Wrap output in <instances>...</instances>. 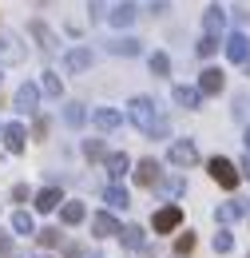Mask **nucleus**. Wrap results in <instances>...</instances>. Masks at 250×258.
Returning a JSON list of instances; mask_svg holds the SVG:
<instances>
[{
    "mask_svg": "<svg viewBox=\"0 0 250 258\" xmlns=\"http://www.w3.org/2000/svg\"><path fill=\"white\" fill-rule=\"evenodd\" d=\"M127 119L143 131L147 139H167V135H171L167 115H159L155 99H147V96H131V99H127Z\"/></svg>",
    "mask_w": 250,
    "mask_h": 258,
    "instance_id": "f257e3e1",
    "label": "nucleus"
},
{
    "mask_svg": "<svg viewBox=\"0 0 250 258\" xmlns=\"http://www.w3.org/2000/svg\"><path fill=\"white\" fill-rule=\"evenodd\" d=\"M207 171H211V179L219 183L222 191H234V187H238V179H242V175H238V167H234L230 159H222V155H215V159L207 163Z\"/></svg>",
    "mask_w": 250,
    "mask_h": 258,
    "instance_id": "f03ea898",
    "label": "nucleus"
},
{
    "mask_svg": "<svg viewBox=\"0 0 250 258\" xmlns=\"http://www.w3.org/2000/svg\"><path fill=\"white\" fill-rule=\"evenodd\" d=\"M24 56H28L24 40L8 28H0V64H24Z\"/></svg>",
    "mask_w": 250,
    "mask_h": 258,
    "instance_id": "7ed1b4c3",
    "label": "nucleus"
},
{
    "mask_svg": "<svg viewBox=\"0 0 250 258\" xmlns=\"http://www.w3.org/2000/svg\"><path fill=\"white\" fill-rule=\"evenodd\" d=\"M12 107L20 115H36L40 111V84H20L16 96H12Z\"/></svg>",
    "mask_w": 250,
    "mask_h": 258,
    "instance_id": "20e7f679",
    "label": "nucleus"
},
{
    "mask_svg": "<svg viewBox=\"0 0 250 258\" xmlns=\"http://www.w3.org/2000/svg\"><path fill=\"white\" fill-rule=\"evenodd\" d=\"M222 52H226L230 64H246V60H250V36L246 32H230V36H226V44H222Z\"/></svg>",
    "mask_w": 250,
    "mask_h": 258,
    "instance_id": "39448f33",
    "label": "nucleus"
},
{
    "mask_svg": "<svg viewBox=\"0 0 250 258\" xmlns=\"http://www.w3.org/2000/svg\"><path fill=\"white\" fill-rule=\"evenodd\" d=\"M135 16H139V8H135V0H119V4H111V12H107V20H111V28H131L135 24Z\"/></svg>",
    "mask_w": 250,
    "mask_h": 258,
    "instance_id": "423d86ee",
    "label": "nucleus"
},
{
    "mask_svg": "<svg viewBox=\"0 0 250 258\" xmlns=\"http://www.w3.org/2000/svg\"><path fill=\"white\" fill-rule=\"evenodd\" d=\"M171 163H175V167H195V163H199L195 139H175V143H171Z\"/></svg>",
    "mask_w": 250,
    "mask_h": 258,
    "instance_id": "0eeeda50",
    "label": "nucleus"
},
{
    "mask_svg": "<svg viewBox=\"0 0 250 258\" xmlns=\"http://www.w3.org/2000/svg\"><path fill=\"white\" fill-rule=\"evenodd\" d=\"M92 48H68L64 52V72H72V76H80V72H88L92 68Z\"/></svg>",
    "mask_w": 250,
    "mask_h": 258,
    "instance_id": "6e6552de",
    "label": "nucleus"
},
{
    "mask_svg": "<svg viewBox=\"0 0 250 258\" xmlns=\"http://www.w3.org/2000/svg\"><path fill=\"white\" fill-rule=\"evenodd\" d=\"M179 223H183V211H179L175 203H167L163 211H155V219H151V226H155V234H167V230H175Z\"/></svg>",
    "mask_w": 250,
    "mask_h": 258,
    "instance_id": "1a4fd4ad",
    "label": "nucleus"
},
{
    "mask_svg": "<svg viewBox=\"0 0 250 258\" xmlns=\"http://www.w3.org/2000/svg\"><path fill=\"white\" fill-rule=\"evenodd\" d=\"M0 139H4V147H8L12 155H20V151L28 147V131H24V123H4Z\"/></svg>",
    "mask_w": 250,
    "mask_h": 258,
    "instance_id": "9d476101",
    "label": "nucleus"
},
{
    "mask_svg": "<svg viewBox=\"0 0 250 258\" xmlns=\"http://www.w3.org/2000/svg\"><path fill=\"white\" fill-rule=\"evenodd\" d=\"M222 88H226V76H222L219 68H203L199 72V92L203 96H219Z\"/></svg>",
    "mask_w": 250,
    "mask_h": 258,
    "instance_id": "9b49d317",
    "label": "nucleus"
},
{
    "mask_svg": "<svg viewBox=\"0 0 250 258\" xmlns=\"http://www.w3.org/2000/svg\"><path fill=\"white\" fill-rule=\"evenodd\" d=\"M171 99H175V107H183V111H199V107H203V92H199V88H187V84H179V88L171 92Z\"/></svg>",
    "mask_w": 250,
    "mask_h": 258,
    "instance_id": "f8f14e48",
    "label": "nucleus"
},
{
    "mask_svg": "<svg viewBox=\"0 0 250 258\" xmlns=\"http://www.w3.org/2000/svg\"><path fill=\"white\" fill-rule=\"evenodd\" d=\"M28 32L36 36V44H40L44 52H60V36L52 32V28L44 24V20H32V24H28Z\"/></svg>",
    "mask_w": 250,
    "mask_h": 258,
    "instance_id": "ddd939ff",
    "label": "nucleus"
},
{
    "mask_svg": "<svg viewBox=\"0 0 250 258\" xmlns=\"http://www.w3.org/2000/svg\"><path fill=\"white\" fill-rule=\"evenodd\" d=\"M222 28H226V8H222V4H211V8L203 12V32L222 36Z\"/></svg>",
    "mask_w": 250,
    "mask_h": 258,
    "instance_id": "4468645a",
    "label": "nucleus"
},
{
    "mask_svg": "<svg viewBox=\"0 0 250 258\" xmlns=\"http://www.w3.org/2000/svg\"><path fill=\"white\" fill-rule=\"evenodd\" d=\"M123 226L115 223V215H107V211H95L92 215V234L95 238H111V234H119Z\"/></svg>",
    "mask_w": 250,
    "mask_h": 258,
    "instance_id": "2eb2a0df",
    "label": "nucleus"
},
{
    "mask_svg": "<svg viewBox=\"0 0 250 258\" xmlns=\"http://www.w3.org/2000/svg\"><path fill=\"white\" fill-rule=\"evenodd\" d=\"M107 52H111V56H127V60H131V56H139V52H143V44H139L135 36H115V40H107Z\"/></svg>",
    "mask_w": 250,
    "mask_h": 258,
    "instance_id": "dca6fc26",
    "label": "nucleus"
},
{
    "mask_svg": "<svg viewBox=\"0 0 250 258\" xmlns=\"http://www.w3.org/2000/svg\"><path fill=\"white\" fill-rule=\"evenodd\" d=\"M92 123L99 131H115L119 123H123V115H119L115 107H92Z\"/></svg>",
    "mask_w": 250,
    "mask_h": 258,
    "instance_id": "f3484780",
    "label": "nucleus"
},
{
    "mask_svg": "<svg viewBox=\"0 0 250 258\" xmlns=\"http://www.w3.org/2000/svg\"><path fill=\"white\" fill-rule=\"evenodd\" d=\"M40 96H48V99H60L64 96V80H60V72H40Z\"/></svg>",
    "mask_w": 250,
    "mask_h": 258,
    "instance_id": "a211bd4d",
    "label": "nucleus"
},
{
    "mask_svg": "<svg viewBox=\"0 0 250 258\" xmlns=\"http://www.w3.org/2000/svg\"><path fill=\"white\" fill-rule=\"evenodd\" d=\"M159 171H163L159 159H143L139 167H135V183H139V187H155V183H159Z\"/></svg>",
    "mask_w": 250,
    "mask_h": 258,
    "instance_id": "6ab92c4d",
    "label": "nucleus"
},
{
    "mask_svg": "<svg viewBox=\"0 0 250 258\" xmlns=\"http://www.w3.org/2000/svg\"><path fill=\"white\" fill-rule=\"evenodd\" d=\"M103 203H107L111 211H127V207H131V195H127L123 183H111V187L103 191Z\"/></svg>",
    "mask_w": 250,
    "mask_h": 258,
    "instance_id": "aec40b11",
    "label": "nucleus"
},
{
    "mask_svg": "<svg viewBox=\"0 0 250 258\" xmlns=\"http://www.w3.org/2000/svg\"><path fill=\"white\" fill-rule=\"evenodd\" d=\"M84 119H88V107L76 103V99H68V103H64V123H68V127H84Z\"/></svg>",
    "mask_w": 250,
    "mask_h": 258,
    "instance_id": "412c9836",
    "label": "nucleus"
},
{
    "mask_svg": "<svg viewBox=\"0 0 250 258\" xmlns=\"http://www.w3.org/2000/svg\"><path fill=\"white\" fill-rule=\"evenodd\" d=\"M64 203L60 187H44V191H36V211H56Z\"/></svg>",
    "mask_w": 250,
    "mask_h": 258,
    "instance_id": "4be33fe9",
    "label": "nucleus"
},
{
    "mask_svg": "<svg viewBox=\"0 0 250 258\" xmlns=\"http://www.w3.org/2000/svg\"><path fill=\"white\" fill-rule=\"evenodd\" d=\"M84 219H88L84 203H64V207H60V223H64V226H80Z\"/></svg>",
    "mask_w": 250,
    "mask_h": 258,
    "instance_id": "5701e85b",
    "label": "nucleus"
},
{
    "mask_svg": "<svg viewBox=\"0 0 250 258\" xmlns=\"http://www.w3.org/2000/svg\"><path fill=\"white\" fill-rule=\"evenodd\" d=\"M127 171H131V159H127L123 151H111V155H107V175H111V179H123Z\"/></svg>",
    "mask_w": 250,
    "mask_h": 258,
    "instance_id": "b1692460",
    "label": "nucleus"
},
{
    "mask_svg": "<svg viewBox=\"0 0 250 258\" xmlns=\"http://www.w3.org/2000/svg\"><path fill=\"white\" fill-rule=\"evenodd\" d=\"M242 215H246L242 203H222V207H215V223H234V219H242Z\"/></svg>",
    "mask_w": 250,
    "mask_h": 258,
    "instance_id": "393cba45",
    "label": "nucleus"
},
{
    "mask_svg": "<svg viewBox=\"0 0 250 258\" xmlns=\"http://www.w3.org/2000/svg\"><path fill=\"white\" fill-rule=\"evenodd\" d=\"M147 68H151L155 80H163V76H171V56H167V52H151V56H147Z\"/></svg>",
    "mask_w": 250,
    "mask_h": 258,
    "instance_id": "a878e982",
    "label": "nucleus"
},
{
    "mask_svg": "<svg viewBox=\"0 0 250 258\" xmlns=\"http://www.w3.org/2000/svg\"><path fill=\"white\" fill-rule=\"evenodd\" d=\"M155 187H159L163 195H171V199H179V195L187 191V179H183V175H171V179H159Z\"/></svg>",
    "mask_w": 250,
    "mask_h": 258,
    "instance_id": "bb28decb",
    "label": "nucleus"
},
{
    "mask_svg": "<svg viewBox=\"0 0 250 258\" xmlns=\"http://www.w3.org/2000/svg\"><path fill=\"white\" fill-rule=\"evenodd\" d=\"M143 238H147V234H143V226H123V230H119V242H123V246H131V250H139V246H143Z\"/></svg>",
    "mask_w": 250,
    "mask_h": 258,
    "instance_id": "cd10ccee",
    "label": "nucleus"
},
{
    "mask_svg": "<svg viewBox=\"0 0 250 258\" xmlns=\"http://www.w3.org/2000/svg\"><path fill=\"white\" fill-rule=\"evenodd\" d=\"M107 155H111V151H107V147H103V139H84V159H92V163H107Z\"/></svg>",
    "mask_w": 250,
    "mask_h": 258,
    "instance_id": "c85d7f7f",
    "label": "nucleus"
},
{
    "mask_svg": "<svg viewBox=\"0 0 250 258\" xmlns=\"http://www.w3.org/2000/svg\"><path fill=\"white\" fill-rule=\"evenodd\" d=\"M12 230H16V234H36V219H32L28 211H16V215H12Z\"/></svg>",
    "mask_w": 250,
    "mask_h": 258,
    "instance_id": "c756f323",
    "label": "nucleus"
},
{
    "mask_svg": "<svg viewBox=\"0 0 250 258\" xmlns=\"http://www.w3.org/2000/svg\"><path fill=\"white\" fill-rule=\"evenodd\" d=\"M60 226H44V230H36V242H40V246H60Z\"/></svg>",
    "mask_w": 250,
    "mask_h": 258,
    "instance_id": "7c9ffc66",
    "label": "nucleus"
},
{
    "mask_svg": "<svg viewBox=\"0 0 250 258\" xmlns=\"http://www.w3.org/2000/svg\"><path fill=\"white\" fill-rule=\"evenodd\" d=\"M195 52H199V56H215V52H219V36H199V44H195Z\"/></svg>",
    "mask_w": 250,
    "mask_h": 258,
    "instance_id": "2f4dec72",
    "label": "nucleus"
},
{
    "mask_svg": "<svg viewBox=\"0 0 250 258\" xmlns=\"http://www.w3.org/2000/svg\"><path fill=\"white\" fill-rule=\"evenodd\" d=\"M230 250H234V234H230V230H219V234H215V254H230Z\"/></svg>",
    "mask_w": 250,
    "mask_h": 258,
    "instance_id": "473e14b6",
    "label": "nucleus"
},
{
    "mask_svg": "<svg viewBox=\"0 0 250 258\" xmlns=\"http://www.w3.org/2000/svg\"><path fill=\"white\" fill-rule=\"evenodd\" d=\"M234 119H242V123L250 119V96H246V92L234 99Z\"/></svg>",
    "mask_w": 250,
    "mask_h": 258,
    "instance_id": "72a5a7b5",
    "label": "nucleus"
},
{
    "mask_svg": "<svg viewBox=\"0 0 250 258\" xmlns=\"http://www.w3.org/2000/svg\"><path fill=\"white\" fill-rule=\"evenodd\" d=\"M191 250H195V234H179V238H175V254H191Z\"/></svg>",
    "mask_w": 250,
    "mask_h": 258,
    "instance_id": "f704fd0d",
    "label": "nucleus"
},
{
    "mask_svg": "<svg viewBox=\"0 0 250 258\" xmlns=\"http://www.w3.org/2000/svg\"><path fill=\"white\" fill-rule=\"evenodd\" d=\"M147 12L151 16H167L171 12V0H147Z\"/></svg>",
    "mask_w": 250,
    "mask_h": 258,
    "instance_id": "c9c22d12",
    "label": "nucleus"
},
{
    "mask_svg": "<svg viewBox=\"0 0 250 258\" xmlns=\"http://www.w3.org/2000/svg\"><path fill=\"white\" fill-rule=\"evenodd\" d=\"M103 8H107V0H88V12H92V24H95V20H103V16H107Z\"/></svg>",
    "mask_w": 250,
    "mask_h": 258,
    "instance_id": "e433bc0d",
    "label": "nucleus"
},
{
    "mask_svg": "<svg viewBox=\"0 0 250 258\" xmlns=\"http://www.w3.org/2000/svg\"><path fill=\"white\" fill-rule=\"evenodd\" d=\"M4 254H12V234L8 230H0V258Z\"/></svg>",
    "mask_w": 250,
    "mask_h": 258,
    "instance_id": "4c0bfd02",
    "label": "nucleus"
},
{
    "mask_svg": "<svg viewBox=\"0 0 250 258\" xmlns=\"http://www.w3.org/2000/svg\"><path fill=\"white\" fill-rule=\"evenodd\" d=\"M12 199H16V203H28V187H24V183H16V187H12Z\"/></svg>",
    "mask_w": 250,
    "mask_h": 258,
    "instance_id": "58836bf2",
    "label": "nucleus"
},
{
    "mask_svg": "<svg viewBox=\"0 0 250 258\" xmlns=\"http://www.w3.org/2000/svg\"><path fill=\"white\" fill-rule=\"evenodd\" d=\"M238 175H246V179H250V151L242 155V163H238Z\"/></svg>",
    "mask_w": 250,
    "mask_h": 258,
    "instance_id": "ea45409f",
    "label": "nucleus"
},
{
    "mask_svg": "<svg viewBox=\"0 0 250 258\" xmlns=\"http://www.w3.org/2000/svg\"><path fill=\"white\" fill-rule=\"evenodd\" d=\"M68 258H84V246H68Z\"/></svg>",
    "mask_w": 250,
    "mask_h": 258,
    "instance_id": "a19ab883",
    "label": "nucleus"
},
{
    "mask_svg": "<svg viewBox=\"0 0 250 258\" xmlns=\"http://www.w3.org/2000/svg\"><path fill=\"white\" fill-rule=\"evenodd\" d=\"M242 143H246V151H250V127H246V135H242Z\"/></svg>",
    "mask_w": 250,
    "mask_h": 258,
    "instance_id": "79ce46f5",
    "label": "nucleus"
},
{
    "mask_svg": "<svg viewBox=\"0 0 250 258\" xmlns=\"http://www.w3.org/2000/svg\"><path fill=\"white\" fill-rule=\"evenodd\" d=\"M4 258H24V254H4Z\"/></svg>",
    "mask_w": 250,
    "mask_h": 258,
    "instance_id": "37998d69",
    "label": "nucleus"
},
{
    "mask_svg": "<svg viewBox=\"0 0 250 258\" xmlns=\"http://www.w3.org/2000/svg\"><path fill=\"white\" fill-rule=\"evenodd\" d=\"M242 68H246V76H250V60H246V64H242Z\"/></svg>",
    "mask_w": 250,
    "mask_h": 258,
    "instance_id": "c03bdc74",
    "label": "nucleus"
},
{
    "mask_svg": "<svg viewBox=\"0 0 250 258\" xmlns=\"http://www.w3.org/2000/svg\"><path fill=\"white\" fill-rule=\"evenodd\" d=\"M215 4H219V0H215Z\"/></svg>",
    "mask_w": 250,
    "mask_h": 258,
    "instance_id": "a18cd8bd",
    "label": "nucleus"
},
{
    "mask_svg": "<svg viewBox=\"0 0 250 258\" xmlns=\"http://www.w3.org/2000/svg\"><path fill=\"white\" fill-rule=\"evenodd\" d=\"M0 131H4V127H0Z\"/></svg>",
    "mask_w": 250,
    "mask_h": 258,
    "instance_id": "49530a36",
    "label": "nucleus"
},
{
    "mask_svg": "<svg viewBox=\"0 0 250 258\" xmlns=\"http://www.w3.org/2000/svg\"><path fill=\"white\" fill-rule=\"evenodd\" d=\"M246 258H250V254H246Z\"/></svg>",
    "mask_w": 250,
    "mask_h": 258,
    "instance_id": "de8ad7c7",
    "label": "nucleus"
}]
</instances>
